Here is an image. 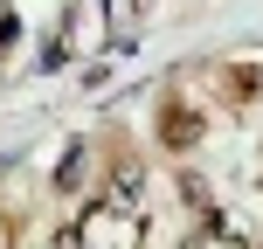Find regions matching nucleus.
<instances>
[{
    "label": "nucleus",
    "instance_id": "obj_1",
    "mask_svg": "<svg viewBox=\"0 0 263 249\" xmlns=\"http://www.w3.org/2000/svg\"><path fill=\"white\" fill-rule=\"evenodd\" d=\"M222 90H229V104H256V97H263V63H229L222 69Z\"/></svg>",
    "mask_w": 263,
    "mask_h": 249
},
{
    "label": "nucleus",
    "instance_id": "obj_2",
    "mask_svg": "<svg viewBox=\"0 0 263 249\" xmlns=\"http://www.w3.org/2000/svg\"><path fill=\"white\" fill-rule=\"evenodd\" d=\"M159 131H166V145H194V139H201V118H194V111H180V104H166Z\"/></svg>",
    "mask_w": 263,
    "mask_h": 249
},
{
    "label": "nucleus",
    "instance_id": "obj_3",
    "mask_svg": "<svg viewBox=\"0 0 263 249\" xmlns=\"http://www.w3.org/2000/svg\"><path fill=\"white\" fill-rule=\"evenodd\" d=\"M180 201H187V208H194V215H208V187H201L194 173H180Z\"/></svg>",
    "mask_w": 263,
    "mask_h": 249
}]
</instances>
